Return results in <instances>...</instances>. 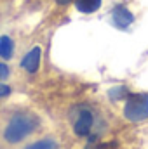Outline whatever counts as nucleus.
<instances>
[{
    "mask_svg": "<svg viewBox=\"0 0 148 149\" xmlns=\"http://www.w3.org/2000/svg\"><path fill=\"white\" fill-rule=\"evenodd\" d=\"M40 57H42V49L40 47H33L21 61V68L28 73H37L38 66H40Z\"/></svg>",
    "mask_w": 148,
    "mask_h": 149,
    "instance_id": "5",
    "label": "nucleus"
},
{
    "mask_svg": "<svg viewBox=\"0 0 148 149\" xmlns=\"http://www.w3.org/2000/svg\"><path fill=\"white\" fill-rule=\"evenodd\" d=\"M72 123H73L75 134L78 137H89V135H92L96 114L87 106H77L72 111Z\"/></svg>",
    "mask_w": 148,
    "mask_h": 149,
    "instance_id": "2",
    "label": "nucleus"
},
{
    "mask_svg": "<svg viewBox=\"0 0 148 149\" xmlns=\"http://www.w3.org/2000/svg\"><path fill=\"white\" fill-rule=\"evenodd\" d=\"M124 116L129 121H143L148 118V94H129L124 106Z\"/></svg>",
    "mask_w": 148,
    "mask_h": 149,
    "instance_id": "3",
    "label": "nucleus"
},
{
    "mask_svg": "<svg viewBox=\"0 0 148 149\" xmlns=\"http://www.w3.org/2000/svg\"><path fill=\"white\" fill-rule=\"evenodd\" d=\"M25 149H58V144L51 139H44V141H38V142H33L32 146Z\"/></svg>",
    "mask_w": 148,
    "mask_h": 149,
    "instance_id": "8",
    "label": "nucleus"
},
{
    "mask_svg": "<svg viewBox=\"0 0 148 149\" xmlns=\"http://www.w3.org/2000/svg\"><path fill=\"white\" fill-rule=\"evenodd\" d=\"M72 0H56V3H59V5H68Z\"/></svg>",
    "mask_w": 148,
    "mask_h": 149,
    "instance_id": "12",
    "label": "nucleus"
},
{
    "mask_svg": "<svg viewBox=\"0 0 148 149\" xmlns=\"http://www.w3.org/2000/svg\"><path fill=\"white\" fill-rule=\"evenodd\" d=\"M125 95H129V92H127L125 87H115V88L110 90V97L113 101H118V99H122V97H125Z\"/></svg>",
    "mask_w": 148,
    "mask_h": 149,
    "instance_id": "9",
    "label": "nucleus"
},
{
    "mask_svg": "<svg viewBox=\"0 0 148 149\" xmlns=\"http://www.w3.org/2000/svg\"><path fill=\"white\" fill-rule=\"evenodd\" d=\"M132 23H134V16H132V12H131L127 7L117 5V7L111 10V24H113L115 28L125 30V28H129Z\"/></svg>",
    "mask_w": 148,
    "mask_h": 149,
    "instance_id": "4",
    "label": "nucleus"
},
{
    "mask_svg": "<svg viewBox=\"0 0 148 149\" xmlns=\"http://www.w3.org/2000/svg\"><path fill=\"white\" fill-rule=\"evenodd\" d=\"M12 54H14V42L11 40V37L2 35V37H0V57L11 59Z\"/></svg>",
    "mask_w": 148,
    "mask_h": 149,
    "instance_id": "7",
    "label": "nucleus"
},
{
    "mask_svg": "<svg viewBox=\"0 0 148 149\" xmlns=\"http://www.w3.org/2000/svg\"><path fill=\"white\" fill-rule=\"evenodd\" d=\"M11 94V87H7V85H2L0 83V95L2 97H5V95H9Z\"/></svg>",
    "mask_w": 148,
    "mask_h": 149,
    "instance_id": "11",
    "label": "nucleus"
},
{
    "mask_svg": "<svg viewBox=\"0 0 148 149\" xmlns=\"http://www.w3.org/2000/svg\"><path fill=\"white\" fill-rule=\"evenodd\" d=\"M75 7L84 14H92L101 7V0H75Z\"/></svg>",
    "mask_w": 148,
    "mask_h": 149,
    "instance_id": "6",
    "label": "nucleus"
},
{
    "mask_svg": "<svg viewBox=\"0 0 148 149\" xmlns=\"http://www.w3.org/2000/svg\"><path fill=\"white\" fill-rule=\"evenodd\" d=\"M9 66L7 64H4V63H0V81L2 80H5V78H9Z\"/></svg>",
    "mask_w": 148,
    "mask_h": 149,
    "instance_id": "10",
    "label": "nucleus"
},
{
    "mask_svg": "<svg viewBox=\"0 0 148 149\" xmlns=\"http://www.w3.org/2000/svg\"><path fill=\"white\" fill-rule=\"evenodd\" d=\"M37 127H38L37 116L28 114V113H18V114H14V116L11 118L9 125L5 127L4 137H5L7 142L18 144V142H21L23 139H26Z\"/></svg>",
    "mask_w": 148,
    "mask_h": 149,
    "instance_id": "1",
    "label": "nucleus"
}]
</instances>
